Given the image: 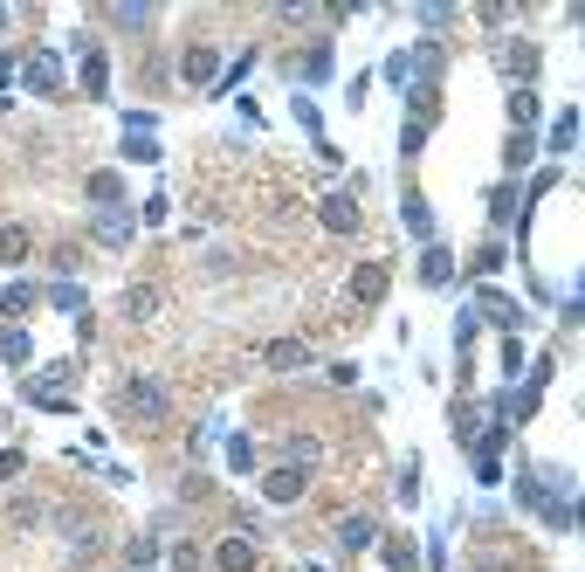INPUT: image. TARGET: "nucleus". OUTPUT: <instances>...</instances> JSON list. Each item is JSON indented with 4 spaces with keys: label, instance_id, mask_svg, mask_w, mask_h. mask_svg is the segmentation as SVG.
<instances>
[{
    "label": "nucleus",
    "instance_id": "nucleus-1",
    "mask_svg": "<svg viewBox=\"0 0 585 572\" xmlns=\"http://www.w3.org/2000/svg\"><path fill=\"white\" fill-rule=\"evenodd\" d=\"M173 407H166V380H152V373H131V380L117 386V421L124 428H159Z\"/></svg>",
    "mask_w": 585,
    "mask_h": 572
},
{
    "label": "nucleus",
    "instance_id": "nucleus-2",
    "mask_svg": "<svg viewBox=\"0 0 585 572\" xmlns=\"http://www.w3.org/2000/svg\"><path fill=\"white\" fill-rule=\"evenodd\" d=\"M28 393V407H42V414H76V366L62 359V366H42V373H28L21 380Z\"/></svg>",
    "mask_w": 585,
    "mask_h": 572
},
{
    "label": "nucleus",
    "instance_id": "nucleus-3",
    "mask_svg": "<svg viewBox=\"0 0 585 572\" xmlns=\"http://www.w3.org/2000/svg\"><path fill=\"white\" fill-rule=\"evenodd\" d=\"M317 221H324L331 235H358V228H365V207H358L351 187H331L324 200H317Z\"/></svg>",
    "mask_w": 585,
    "mask_h": 572
},
{
    "label": "nucleus",
    "instance_id": "nucleus-4",
    "mask_svg": "<svg viewBox=\"0 0 585 572\" xmlns=\"http://www.w3.org/2000/svg\"><path fill=\"white\" fill-rule=\"evenodd\" d=\"M310 490V469H296V462H276V469H262V497L269 504H296Z\"/></svg>",
    "mask_w": 585,
    "mask_h": 572
},
{
    "label": "nucleus",
    "instance_id": "nucleus-5",
    "mask_svg": "<svg viewBox=\"0 0 585 572\" xmlns=\"http://www.w3.org/2000/svg\"><path fill=\"white\" fill-rule=\"evenodd\" d=\"M76 90H83L90 104H97V97H111V56H104L97 42H90V49H83V63H76Z\"/></svg>",
    "mask_w": 585,
    "mask_h": 572
},
{
    "label": "nucleus",
    "instance_id": "nucleus-6",
    "mask_svg": "<svg viewBox=\"0 0 585 572\" xmlns=\"http://www.w3.org/2000/svg\"><path fill=\"white\" fill-rule=\"evenodd\" d=\"M152 131H159L152 111H131V118H124V159H145V166H152V159H159V138H152Z\"/></svg>",
    "mask_w": 585,
    "mask_h": 572
},
{
    "label": "nucleus",
    "instance_id": "nucleus-7",
    "mask_svg": "<svg viewBox=\"0 0 585 572\" xmlns=\"http://www.w3.org/2000/svg\"><path fill=\"white\" fill-rule=\"evenodd\" d=\"M503 69H510V90H537L544 49H537V42H510V49H503Z\"/></svg>",
    "mask_w": 585,
    "mask_h": 572
},
{
    "label": "nucleus",
    "instance_id": "nucleus-8",
    "mask_svg": "<svg viewBox=\"0 0 585 572\" xmlns=\"http://www.w3.org/2000/svg\"><path fill=\"white\" fill-rule=\"evenodd\" d=\"M21 83H28L35 97H56V90H62V63L49 56V49H35V56L21 63Z\"/></svg>",
    "mask_w": 585,
    "mask_h": 572
},
{
    "label": "nucleus",
    "instance_id": "nucleus-9",
    "mask_svg": "<svg viewBox=\"0 0 585 572\" xmlns=\"http://www.w3.org/2000/svg\"><path fill=\"white\" fill-rule=\"evenodd\" d=\"M214 69H221V56H214L207 42H193V49L179 56V83H193V90H214Z\"/></svg>",
    "mask_w": 585,
    "mask_h": 572
},
{
    "label": "nucleus",
    "instance_id": "nucleus-10",
    "mask_svg": "<svg viewBox=\"0 0 585 572\" xmlns=\"http://www.w3.org/2000/svg\"><path fill=\"white\" fill-rule=\"evenodd\" d=\"M62 538H69V559L97 552V510H62Z\"/></svg>",
    "mask_w": 585,
    "mask_h": 572
},
{
    "label": "nucleus",
    "instance_id": "nucleus-11",
    "mask_svg": "<svg viewBox=\"0 0 585 572\" xmlns=\"http://www.w3.org/2000/svg\"><path fill=\"white\" fill-rule=\"evenodd\" d=\"M214 572H255V538H248V531L221 538V545H214Z\"/></svg>",
    "mask_w": 585,
    "mask_h": 572
},
{
    "label": "nucleus",
    "instance_id": "nucleus-12",
    "mask_svg": "<svg viewBox=\"0 0 585 572\" xmlns=\"http://www.w3.org/2000/svg\"><path fill=\"white\" fill-rule=\"evenodd\" d=\"M262 366H269V373H296V366H310V345H303V338H269V345H262Z\"/></svg>",
    "mask_w": 585,
    "mask_h": 572
},
{
    "label": "nucleus",
    "instance_id": "nucleus-13",
    "mask_svg": "<svg viewBox=\"0 0 585 572\" xmlns=\"http://www.w3.org/2000/svg\"><path fill=\"white\" fill-rule=\"evenodd\" d=\"M420 283H427V290H448V283H455V255L441 249V242L420 249Z\"/></svg>",
    "mask_w": 585,
    "mask_h": 572
},
{
    "label": "nucleus",
    "instance_id": "nucleus-14",
    "mask_svg": "<svg viewBox=\"0 0 585 572\" xmlns=\"http://www.w3.org/2000/svg\"><path fill=\"white\" fill-rule=\"evenodd\" d=\"M131 235H138V214H124V207H104V221H97V242H104V249H131Z\"/></svg>",
    "mask_w": 585,
    "mask_h": 572
},
{
    "label": "nucleus",
    "instance_id": "nucleus-15",
    "mask_svg": "<svg viewBox=\"0 0 585 572\" xmlns=\"http://www.w3.org/2000/svg\"><path fill=\"white\" fill-rule=\"evenodd\" d=\"M351 297H358V304H365V311H372V304H379V297H386V262H365V269H358V276H351Z\"/></svg>",
    "mask_w": 585,
    "mask_h": 572
},
{
    "label": "nucleus",
    "instance_id": "nucleus-16",
    "mask_svg": "<svg viewBox=\"0 0 585 572\" xmlns=\"http://www.w3.org/2000/svg\"><path fill=\"white\" fill-rule=\"evenodd\" d=\"M35 297H42L35 283H7V290H0V318H7V324H21L28 311H35Z\"/></svg>",
    "mask_w": 585,
    "mask_h": 572
},
{
    "label": "nucleus",
    "instance_id": "nucleus-17",
    "mask_svg": "<svg viewBox=\"0 0 585 572\" xmlns=\"http://www.w3.org/2000/svg\"><path fill=\"white\" fill-rule=\"evenodd\" d=\"M111 28H124V35H145L152 28V7H131V0H117V7H97Z\"/></svg>",
    "mask_w": 585,
    "mask_h": 572
},
{
    "label": "nucleus",
    "instance_id": "nucleus-18",
    "mask_svg": "<svg viewBox=\"0 0 585 572\" xmlns=\"http://www.w3.org/2000/svg\"><path fill=\"white\" fill-rule=\"evenodd\" d=\"M338 538H345V552H365V545H379V524L365 510H351L345 524H338Z\"/></svg>",
    "mask_w": 585,
    "mask_h": 572
},
{
    "label": "nucleus",
    "instance_id": "nucleus-19",
    "mask_svg": "<svg viewBox=\"0 0 585 572\" xmlns=\"http://www.w3.org/2000/svg\"><path fill=\"white\" fill-rule=\"evenodd\" d=\"M0 359H7V366H28V359H35V338H28V324H7V331H0Z\"/></svg>",
    "mask_w": 585,
    "mask_h": 572
},
{
    "label": "nucleus",
    "instance_id": "nucleus-20",
    "mask_svg": "<svg viewBox=\"0 0 585 572\" xmlns=\"http://www.w3.org/2000/svg\"><path fill=\"white\" fill-rule=\"evenodd\" d=\"M407 69H420V83L434 90V83H441V69H448V56H441V42H420V49L407 56Z\"/></svg>",
    "mask_w": 585,
    "mask_h": 572
},
{
    "label": "nucleus",
    "instance_id": "nucleus-21",
    "mask_svg": "<svg viewBox=\"0 0 585 572\" xmlns=\"http://www.w3.org/2000/svg\"><path fill=\"white\" fill-rule=\"evenodd\" d=\"M283 455H290L296 469H310V476H317V462H324V442H317V435H290V442H283Z\"/></svg>",
    "mask_w": 585,
    "mask_h": 572
},
{
    "label": "nucleus",
    "instance_id": "nucleus-22",
    "mask_svg": "<svg viewBox=\"0 0 585 572\" xmlns=\"http://www.w3.org/2000/svg\"><path fill=\"white\" fill-rule=\"evenodd\" d=\"M530 159H537V131H510V145H503V166H510V173H524Z\"/></svg>",
    "mask_w": 585,
    "mask_h": 572
},
{
    "label": "nucleus",
    "instance_id": "nucleus-23",
    "mask_svg": "<svg viewBox=\"0 0 585 572\" xmlns=\"http://www.w3.org/2000/svg\"><path fill=\"white\" fill-rule=\"evenodd\" d=\"M510 118H517V131H537V118H544L537 90H510Z\"/></svg>",
    "mask_w": 585,
    "mask_h": 572
},
{
    "label": "nucleus",
    "instance_id": "nucleus-24",
    "mask_svg": "<svg viewBox=\"0 0 585 572\" xmlns=\"http://www.w3.org/2000/svg\"><path fill=\"white\" fill-rule=\"evenodd\" d=\"M482 311H489V318L503 324V331H517V324H524V311H517V304H510L503 290H482Z\"/></svg>",
    "mask_w": 585,
    "mask_h": 572
},
{
    "label": "nucleus",
    "instance_id": "nucleus-25",
    "mask_svg": "<svg viewBox=\"0 0 585 572\" xmlns=\"http://www.w3.org/2000/svg\"><path fill=\"white\" fill-rule=\"evenodd\" d=\"M28 249H35V242H28V228H21V221H7V228H0V262H28Z\"/></svg>",
    "mask_w": 585,
    "mask_h": 572
},
{
    "label": "nucleus",
    "instance_id": "nucleus-26",
    "mask_svg": "<svg viewBox=\"0 0 585 572\" xmlns=\"http://www.w3.org/2000/svg\"><path fill=\"white\" fill-rule=\"evenodd\" d=\"M400 214H407V228H413V235H420V242L434 235V207H427L420 193H407V200H400Z\"/></svg>",
    "mask_w": 585,
    "mask_h": 572
},
{
    "label": "nucleus",
    "instance_id": "nucleus-27",
    "mask_svg": "<svg viewBox=\"0 0 585 572\" xmlns=\"http://www.w3.org/2000/svg\"><path fill=\"white\" fill-rule=\"evenodd\" d=\"M152 311H159V290L152 283H131L124 290V318H152Z\"/></svg>",
    "mask_w": 585,
    "mask_h": 572
},
{
    "label": "nucleus",
    "instance_id": "nucleus-28",
    "mask_svg": "<svg viewBox=\"0 0 585 572\" xmlns=\"http://www.w3.org/2000/svg\"><path fill=\"white\" fill-rule=\"evenodd\" d=\"M90 200H97V207H117V200H124V180H117V173H90Z\"/></svg>",
    "mask_w": 585,
    "mask_h": 572
},
{
    "label": "nucleus",
    "instance_id": "nucleus-29",
    "mask_svg": "<svg viewBox=\"0 0 585 572\" xmlns=\"http://www.w3.org/2000/svg\"><path fill=\"white\" fill-rule=\"evenodd\" d=\"M228 469L234 476H255V442L248 435H228Z\"/></svg>",
    "mask_w": 585,
    "mask_h": 572
},
{
    "label": "nucleus",
    "instance_id": "nucleus-30",
    "mask_svg": "<svg viewBox=\"0 0 585 572\" xmlns=\"http://www.w3.org/2000/svg\"><path fill=\"white\" fill-rule=\"evenodd\" d=\"M379 552H386V566H393V572H413V566H420V552H413L407 538H386Z\"/></svg>",
    "mask_w": 585,
    "mask_h": 572
},
{
    "label": "nucleus",
    "instance_id": "nucleus-31",
    "mask_svg": "<svg viewBox=\"0 0 585 572\" xmlns=\"http://www.w3.org/2000/svg\"><path fill=\"white\" fill-rule=\"evenodd\" d=\"M572 131H579V111H558L551 118V152H572Z\"/></svg>",
    "mask_w": 585,
    "mask_h": 572
},
{
    "label": "nucleus",
    "instance_id": "nucleus-32",
    "mask_svg": "<svg viewBox=\"0 0 585 572\" xmlns=\"http://www.w3.org/2000/svg\"><path fill=\"white\" fill-rule=\"evenodd\" d=\"M296 76H310V83H331V49H310V56L296 63Z\"/></svg>",
    "mask_w": 585,
    "mask_h": 572
},
{
    "label": "nucleus",
    "instance_id": "nucleus-33",
    "mask_svg": "<svg viewBox=\"0 0 585 572\" xmlns=\"http://www.w3.org/2000/svg\"><path fill=\"white\" fill-rule=\"evenodd\" d=\"M489 207H496V221H517V180H503V187L489 193Z\"/></svg>",
    "mask_w": 585,
    "mask_h": 572
},
{
    "label": "nucleus",
    "instance_id": "nucleus-34",
    "mask_svg": "<svg viewBox=\"0 0 585 572\" xmlns=\"http://www.w3.org/2000/svg\"><path fill=\"white\" fill-rule=\"evenodd\" d=\"M49 304H56V311H69V318H76V311H83V290H76V283H56V290H49Z\"/></svg>",
    "mask_w": 585,
    "mask_h": 572
},
{
    "label": "nucleus",
    "instance_id": "nucleus-35",
    "mask_svg": "<svg viewBox=\"0 0 585 572\" xmlns=\"http://www.w3.org/2000/svg\"><path fill=\"white\" fill-rule=\"evenodd\" d=\"M420 28H427V35H441V28H455V7H420Z\"/></svg>",
    "mask_w": 585,
    "mask_h": 572
},
{
    "label": "nucleus",
    "instance_id": "nucleus-36",
    "mask_svg": "<svg viewBox=\"0 0 585 572\" xmlns=\"http://www.w3.org/2000/svg\"><path fill=\"white\" fill-rule=\"evenodd\" d=\"M21 469H28V455H21V448H0V483H14Z\"/></svg>",
    "mask_w": 585,
    "mask_h": 572
},
{
    "label": "nucleus",
    "instance_id": "nucleus-37",
    "mask_svg": "<svg viewBox=\"0 0 585 572\" xmlns=\"http://www.w3.org/2000/svg\"><path fill=\"white\" fill-rule=\"evenodd\" d=\"M503 373H524V338H503Z\"/></svg>",
    "mask_w": 585,
    "mask_h": 572
},
{
    "label": "nucleus",
    "instance_id": "nucleus-38",
    "mask_svg": "<svg viewBox=\"0 0 585 572\" xmlns=\"http://www.w3.org/2000/svg\"><path fill=\"white\" fill-rule=\"evenodd\" d=\"M296 125H303V131H324V118H317V104H310V97H296Z\"/></svg>",
    "mask_w": 585,
    "mask_h": 572
},
{
    "label": "nucleus",
    "instance_id": "nucleus-39",
    "mask_svg": "<svg viewBox=\"0 0 585 572\" xmlns=\"http://www.w3.org/2000/svg\"><path fill=\"white\" fill-rule=\"evenodd\" d=\"M558 187V166H544V173H537V180H530V207H537V200H544V193Z\"/></svg>",
    "mask_w": 585,
    "mask_h": 572
},
{
    "label": "nucleus",
    "instance_id": "nucleus-40",
    "mask_svg": "<svg viewBox=\"0 0 585 572\" xmlns=\"http://www.w3.org/2000/svg\"><path fill=\"white\" fill-rule=\"evenodd\" d=\"M14 524H21V531H28V524H42V504H35V497H21V504H14Z\"/></svg>",
    "mask_w": 585,
    "mask_h": 572
}]
</instances>
